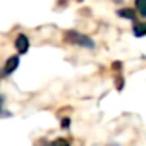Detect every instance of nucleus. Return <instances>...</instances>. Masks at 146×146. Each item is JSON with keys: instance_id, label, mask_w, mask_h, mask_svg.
Returning <instances> with one entry per match:
<instances>
[{"instance_id": "nucleus-4", "label": "nucleus", "mask_w": 146, "mask_h": 146, "mask_svg": "<svg viewBox=\"0 0 146 146\" xmlns=\"http://www.w3.org/2000/svg\"><path fill=\"white\" fill-rule=\"evenodd\" d=\"M133 35H135L137 38H140V36H145V35H146V22L135 24V25H133Z\"/></svg>"}, {"instance_id": "nucleus-1", "label": "nucleus", "mask_w": 146, "mask_h": 146, "mask_svg": "<svg viewBox=\"0 0 146 146\" xmlns=\"http://www.w3.org/2000/svg\"><path fill=\"white\" fill-rule=\"evenodd\" d=\"M64 41L74 46H80V47H86V49H93L94 47V41L88 36L82 35V33L76 32V30H68L64 33Z\"/></svg>"}, {"instance_id": "nucleus-8", "label": "nucleus", "mask_w": 146, "mask_h": 146, "mask_svg": "<svg viewBox=\"0 0 146 146\" xmlns=\"http://www.w3.org/2000/svg\"><path fill=\"white\" fill-rule=\"evenodd\" d=\"M69 118H68V119H63V127H66V126H69Z\"/></svg>"}, {"instance_id": "nucleus-3", "label": "nucleus", "mask_w": 146, "mask_h": 146, "mask_svg": "<svg viewBox=\"0 0 146 146\" xmlns=\"http://www.w3.org/2000/svg\"><path fill=\"white\" fill-rule=\"evenodd\" d=\"M16 49H17V52H19L21 55H24L27 50H29V47H30V41H29V38H27L25 35H19L16 38Z\"/></svg>"}, {"instance_id": "nucleus-5", "label": "nucleus", "mask_w": 146, "mask_h": 146, "mask_svg": "<svg viewBox=\"0 0 146 146\" xmlns=\"http://www.w3.org/2000/svg\"><path fill=\"white\" fill-rule=\"evenodd\" d=\"M118 16L124 17V19H130V21H135V13H133L130 8H121L118 10Z\"/></svg>"}, {"instance_id": "nucleus-2", "label": "nucleus", "mask_w": 146, "mask_h": 146, "mask_svg": "<svg viewBox=\"0 0 146 146\" xmlns=\"http://www.w3.org/2000/svg\"><path fill=\"white\" fill-rule=\"evenodd\" d=\"M17 66H19V57H17V55L10 57V58L7 60V63H5L3 71H2V72H3L5 76H10V74H13L14 71L17 69Z\"/></svg>"}, {"instance_id": "nucleus-7", "label": "nucleus", "mask_w": 146, "mask_h": 146, "mask_svg": "<svg viewBox=\"0 0 146 146\" xmlns=\"http://www.w3.org/2000/svg\"><path fill=\"white\" fill-rule=\"evenodd\" d=\"M47 146H69V141L64 140V138H57V140H54V141H50Z\"/></svg>"}, {"instance_id": "nucleus-6", "label": "nucleus", "mask_w": 146, "mask_h": 146, "mask_svg": "<svg viewBox=\"0 0 146 146\" xmlns=\"http://www.w3.org/2000/svg\"><path fill=\"white\" fill-rule=\"evenodd\" d=\"M135 8L143 17H146V0H135Z\"/></svg>"}]
</instances>
